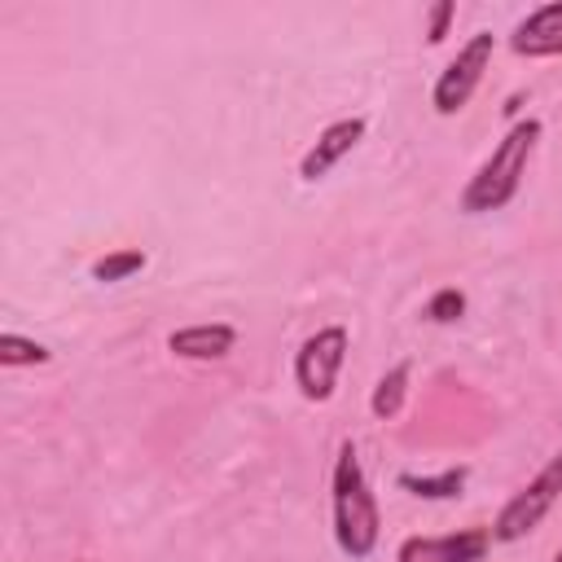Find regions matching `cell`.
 Segmentation results:
<instances>
[{
  "mask_svg": "<svg viewBox=\"0 0 562 562\" xmlns=\"http://www.w3.org/2000/svg\"><path fill=\"white\" fill-rule=\"evenodd\" d=\"M329 518H334V544L342 558L351 562L373 558L378 536H382V509H378V496L369 487V474L351 439L338 443V457L329 470Z\"/></svg>",
  "mask_w": 562,
  "mask_h": 562,
  "instance_id": "obj_1",
  "label": "cell"
},
{
  "mask_svg": "<svg viewBox=\"0 0 562 562\" xmlns=\"http://www.w3.org/2000/svg\"><path fill=\"white\" fill-rule=\"evenodd\" d=\"M540 136H544V123H540L536 114L509 123V132L492 145V154H487V158L474 167V176L461 184L457 206H461L465 215H487V211L509 206V202L518 198V189H522V176H527V162H531Z\"/></svg>",
  "mask_w": 562,
  "mask_h": 562,
  "instance_id": "obj_2",
  "label": "cell"
},
{
  "mask_svg": "<svg viewBox=\"0 0 562 562\" xmlns=\"http://www.w3.org/2000/svg\"><path fill=\"white\" fill-rule=\"evenodd\" d=\"M562 501V452H553L501 509H496V518H492V544H514V540H522V536H531L544 518H549V509Z\"/></svg>",
  "mask_w": 562,
  "mask_h": 562,
  "instance_id": "obj_3",
  "label": "cell"
},
{
  "mask_svg": "<svg viewBox=\"0 0 562 562\" xmlns=\"http://www.w3.org/2000/svg\"><path fill=\"white\" fill-rule=\"evenodd\" d=\"M351 351V334L347 325H321L316 334H307L294 351V386L307 404H325L338 391V373L347 364Z\"/></svg>",
  "mask_w": 562,
  "mask_h": 562,
  "instance_id": "obj_4",
  "label": "cell"
},
{
  "mask_svg": "<svg viewBox=\"0 0 562 562\" xmlns=\"http://www.w3.org/2000/svg\"><path fill=\"white\" fill-rule=\"evenodd\" d=\"M492 57H496V35H492V31H474V35L457 48V57H452V61L435 75V83H430V105H435V114H443V119L461 114V110L470 105L474 88L483 83Z\"/></svg>",
  "mask_w": 562,
  "mask_h": 562,
  "instance_id": "obj_5",
  "label": "cell"
},
{
  "mask_svg": "<svg viewBox=\"0 0 562 562\" xmlns=\"http://www.w3.org/2000/svg\"><path fill=\"white\" fill-rule=\"evenodd\" d=\"M492 549L487 527H457L443 536H404L395 562H483Z\"/></svg>",
  "mask_w": 562,
  "mask_h": 562,
  "instance_id": "obj_6",
  "label": "cell"
},
{
  "mask_svg": "<svg viewBox=\"0 0 562 562\" xmlns=\"http://www.w3.org/2000/svg\"><path fill=\"white\" fill-rule=\"evenodd\" d=\"M364 132H369V119H364V114H347V119L325 123V127L316 132V140L303 149V158H299V180H307V184L325 180V176L364 140Z\"/></svg>",
  "mask_w": 562,
  "mask_h": 562,
  "instance_id": "obj_7",
  "label": "cell"
},
{
  "mask_svg": "<svg viewBox=\"0 0 562 562\" xmlns=\"http://www.w3.org/2000/svg\"><path fill=\"white\" fill-rule=\"evenodd\" d=\"M509 48L527 61L540 57H562V0H549L540 9H531L514 31H509Z\"/></svg>",
  "mask_w": 562,
  "mask_h": 562,
  "instance_id": "obj_8",
  "label": "cell"
},
{
  "mask_svg": "<svg viewBox=\"0 0 562 562\" xmlns=\"http://www.w3.org/2000/svg\"><path fill=\"white\" fill-rule=\"evenodd\" d=\"M233 347H237V329L228 321H202V325H184L167 334V351L176 360L211 364V360H224Z\"/></svg>",
  "mask_w": 562,
  "mask_h": 562,
  "instance_id": "obj_9",
  "label": "cell"
},
{
  "mask_svg": "<svg viewBox=\"0 0 562 562\" xmlns=\"http://www.w3.org/2000/svg\"><path fill=\"white\" fill-rule=\"evenodd\" d=\"M470 483V465H448V470H435V474H413V470H400L395 474V487L417 496V501H457Z\"/></svg>",
  "mask_w": 562,
  "mask_h": 562,
  "instance_id": "obj_10",
  "label": "cell"
},
{
  "mask_svg": "<svg viewBox=\"0 0 562 562\" xmlns=\"http://www.w3.org/2000/svg\"><path fill=\"white\" fill-rule=\"evenodd\" d=\"M408 382H413V360H395V364L373 382V391H369V413H373L378 422L400 417V408H404V400H408Z\"/></svg>",
  "mask_w": 562,
  "mask_h": 562,
  "instance_id": "obj_11",
  "label": "cell"
},
{
  "mask_svg": "<svg viewBox=\"0 0 562 562\" xmlns=\"http://www.w3.org/2000/svg\"><path fill=\"white\" fill-rule=\"evenodd\" d=\"M145 263H149V255H145L140 246H119V250H105L101 259H92L88 277H92V281H101V285H119V281L136 277Z\"/></svg>",
  "mask_w": 562,
  "mask_h": 562,
  "instance_id": "obj_12",
  "label": "cell"
},
{
  "mask_svg": "<svg viewBox=\"0 0 562 562\" xmlns=\"http://www.w3.org/2000/svg\"><path fill=\"white\" fill-rule=\"evenodd\" d=\"M48 360H53V351L44 342L22 338L13 329L0 334V369H35V364H48Z\"/></svg>",
  "mask_w": 562,
  "mask_h": 562,
  "instance_id": "obj_13",
  "label": "cell"
},
{
  "mask_svg": "<svg viewBox=\"0 0 562 562\" xmlns=\"http://www.w3.org/2000/svg\"><path fill=\"white\" fill-rule=\"evenodd\" d=\"M465 307H470L465 290H457V285H439V290H435V294L426 299L422 316H426L430 325H457V321L465 316Z\"/></svg>",
  "mask_w": 562,
  "mask_h": 562,
  "instance_id": "obj_14",
  "label": "cell"
},
{
  "mask_svg": "<svg viewBox=\"0 0 562 562\" xmlns=\"http://www.w3.org/2000/svg\"><path fill=\"white\" fill-rule=\"evenodd\" d=\"M452 18H457V4H452V0H435V4L426 9V44H443Z\"/></svg>",
  "mask_w": 562,
  "mask_h": 562,
  "instance_id": "obj_15",
  "label": "cell"
},
{
  "mask_svg": "<svg viewBox=\"0 0 562 562\" xmlns=\"http://www.w3.org/2000/svg\"><path fill=\"white\" fill-rule=\"evenodd\" d=\"M553 562H562V544H558V553H553Z\"/></svg>",
  "mask_w": 562,
  "mask_h": 562,
  "instance_id": "obj_16",
  "label": "cell"
}]
</instances>
